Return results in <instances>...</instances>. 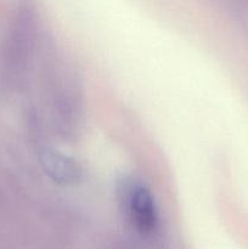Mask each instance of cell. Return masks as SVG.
I'll use <instances>...</instances> for the list:
<instances>
[{"label":"cell","mask_w":248,"mask_h":249,"mask_svg":"<svg viewBox=\"0 0 248 249\" xmlns=\"http://www.w3.org/2000/svg\"><path fill=\"white\" fill-rule=\"evenodd\" d=\"M43 51L41 78L51 124L61 138L74 139L79 134L84 117V97L74 71L57 53Z\"/></svg>","instance_id":"obj_1"},{"label":"cell","mask_w":248,"mask_h":249,"mask_svg":"<svg viewBox=\"0 0 248 249\" xmlns=\"http://www.w3.org/2000/svg\"><path fill=\"white\" fill-rule=\"evenodd\" d=\"M116 197L122 213L138 232L150 235L159 225L155 195L142 180L124 175L117 181Z\"/></svg>","instance_id":"obj_2"},{"label":"cell","mask_w":248,"mask_h":249,"mask_svg":"<svg viewBox=\"0 0 248 249\" xmlns=\"http://www.w3.org/2000/svg\"><path fill=\"white\" fill-rule=\"evenodd\" d=\"M39 160L46 177L60 186H74L82 181L83 169L75 158L55 150L48 142L39 146Z\"/></svg>","instance_id":"obj_3"}]
</instances>
